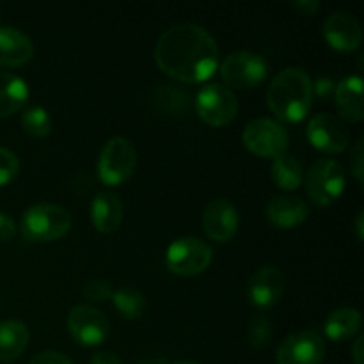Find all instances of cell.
Segmentation results:
<instances>
[{
	"instance_id": "cell-1",
	"label": "cell",
	"mask_w": 364,
	"mask_h": 364,
	"mask_svg": "<svg viewBox=\"0 0 364 364\" xmlns=\"http://www.w3.org/2000/svg\"><path fill=\"white\" fill-rule=\"evenodd\" d=\"M160 70L185 84H199L219 68V46L206 28L180 23L167 28L155 46Z\"/></svg>"
},
{
	"instance_id": "cell-2",
	"label": "cell",
	"mask_w": 364,
	"mask_h": 364,
	"mask_svg": "<svg viewBox=\"0 0 364 364\" xmlns=\"http://www.w3.org/2000/svg\"><path fill=\"white\" fill-rule=\"evenodd\" d=\"M267 103L279 121H302L313 105V82L309 75L302 68H284L270 82Z\"/></svg>"
},
{
	"instance_id": "cell-3",
	"label": "cell",
	"mask_w": 364,
	"mask_h": 364,
	"mask_svg": "<svg viewBox=\"0 0 364 364\" xmlns=\"http://www.w3.org/2000/svg\"><path fill=\"white\" fill-rule=\"evenodd\" d=\"M70 230V212L52 203H38L21 215L20 233L28 242L59 240Z\"/></svg>"
},
{
	"instance_id": "cell-4",
	"label": "cell",
	"mask_w": 364,
	"mask_h": 364,
	"mask_svg": "<svg viewBox=\"0 0 364 364\" xmlns=\"http://www.w3.org/2000/svg\"><path fill=\"white\" fill-rule=\"evenodd\" d=\"M343 166L333 159L316 160L306 176V192L316 206H329L345 191Z\"/></svg>"
},
{
	"instance_id": "cell-5",
	"label": "cell",
	"mask_w": 364,
	"mask_h": 364,
	"mask_svg": "<svg viewBox=\"0 0 364 364\" xmlns=\"http://www.w3.org/2000/svg\"><path fill=\"white\" fill-rule=\"evenodd\" d=\"M213 259V251L198 237H181L167 247L166 265L176 276H198L205 272Z\"/></svg>"
},
{
	"instance_id": "cell-6",
	"label": "cell",
	"mask_w": 364,
	"mask_h": 364,
	"mask_svg": "<svg viewBox=\"0 0 364 364\" xmlns=\"http://www.w3.org/2000/svg\"><path fill=\"white\" fill-rule=\"evenodd\" d=\"M137 166V151L124 137H112L103 146L98 159V176L103 185L116 187L134 174Z\"/></svg>"
},
{
	"instance_id": "cell-7",
	"label": "cell",
	"mask_w": 364,
	"mask_h": 364,
	"mask_svg": "<svg viewBox=\"0 0 364 364\" xmlns=\"http://www.w3.org/2000/svg\"><path fill=\"white\" fill-rule=\"evenodd\" d=\"M269 73V64L262 55L249 50L230 53L220 64V77L228 89H251L262 84Z\"/></svg>"
},
{
	"instance_id": "cell-8",
	"label": "cell",
	"mask_w": 364,
	"mask_h": 364,
	"mask_svg": "<svg viewBox=\"0 0 364 364\" xmlns=\"http://www.w3.org/2000/svg\"><path fill=\"white\" fill-rule=\"evenodd\" d=\"M242 141L252 155L262 159H276L287 151L290 135L279 121L258 117L245 127Z\"/></svg>"
},
{
	"instance_id": "cell-9",
	"label": "cell",
	"mask_w": 364,
	"mask_h": 364,
	"mask_svg": "<svg viewBox=\"0 0 364 364\" xmlns=\"http://www.w3.org/2000/svg\"><path fill=\"white\" fill-rule=\"evenodd\" d=\"M196 110L210 127H228L238 114V100L223 84H206L196 96Z\"/></svg>"
},
{
	"instance_id": "cell-10",
	"label": "cell",
	"mask_w": 364,
	"mask_h": 364,
	"mask_svg": "<svg viewBox=\"0 0 364 364\" xmlns=\"http://www.w3.org/2000/svg\"><path fill=\"white\" fill-rule=\"evenodd\" d=\"M306 135L309 142L323 153H341L350 144V132L347 124L329 112L315 114L308 121Z\"/></svg>"
},
{
	"instance_id": "cell-11",
	"label": "cell",
	"mask_w": 364,
	"mask_h": 364,
	"mask_svg": "<svg viewBox=\"0 0 364 364\" xmlns=\"http://www.w3.org/2000/svg\"><path fill=\"white\" fill-rule=\"evenodd\" d=\"M68 331L77 343L98 347L109 336V320L92 306H75L68 315Z\"/></svg>"
},
{
	"instance_id": "cell-12",
	"label": "cell",
	"mask_w": 364,
	"mask_h": 364,
	"mask_svg": "<svg viewBox=\"0 0 364 364\" xmlns=\"http://www.w3.org/2000/svg\"><path fill=\"white\" fill-rule=\"evenodd\" d=\"M326 343L315 331H299L290 334L279 345L277 364H322Z\"/></svg>"
},
{
	"instance_id": "cell-13",
	"label": "cell",
	"mask_w": 364,
	"mask_h": 364,
	"mask_svg": "<svg viewBox=\"0 0 364 364\" xmlns=\"http://www.w3.org/2000/svg\"><path fill=\"white\" fill-rule=\"evenodd\" d=\"M284 291V276L277 267H259L249 279V302L259 311L274 308L281 301Z\"/></svg>"
},
{
	"instance_id": "cell-14",
	"label": "cell",
	"mask_w": 364,
	"mask_h": 364,
	"mask_svg": "<svg viewBox=\"0 0 364 364\" xmlns=\"http://www.w3.org/2000/svg\"><path fill=\"white\" fill-rule=\"evenodd\" d=\"M240 217L233 203L228 199H213L206 205L203 213V230L206 237L213 242H230L237 235Z\"/></svg>"
},
{
	"instance_id": "cell-15",
	"label": "cell",
	"mask_w": 364,
	"mask_h": 364,
	"mask_svg": "<svg viewBox=\"0 0 364 364\" xmlns=\"http://www.w3.org/2000/svg\"><path fill=\"white\" fill-rule=\"evenodd\" d=\"M323 38L338 52H352L363 41V31L358 18L345 11L329 14L323 21Z\"/></svg>"
},
{
	"instance_id": "cell-16",
	"label": "cell",
	"mask_w": 364,
	"mask_h": 364,
	"mask_svg": "<svg viewBox=\"0 0 364 364\" xmlns=\"http://www.w3.org/2000/svg\"><path fill=\"white\" fill-rule=\"evenodd\" d=\"M265 217L277 230H294L309 217V208L301 198L276 196L265 206Z\"/></svg>"
},
{
	"instance_id": "cell-17",
	"label": "cell",
	"mask_w": 364,
	"mask_h": 364,
	"mask_svg": "<svg viewBox=\"0 0 364 364\" xmlns=\"http://www.w3.org/2000/svg\"><path fill=\"white\" fill-rule=\"evenodd\" d=\"M334 102H336L340 119L347 123H359L364 117L363 103V78L354 75L347 77L336 85L334 91Z\"/></svg>"
},
{
	"instance_id": "cell-18",
	"label": "cell",
	"mask_w": 364,
	"mask_h": 364,
	"mask_svg": "<svg viewBox=\"0 0 364 364\" xmlns=\"http://www.w3.org/2000/svg\"><path fill=\"white\" fill-rule=\"evenodd\" d=\"M34 55L31 39L14 27H0V66L14 68L28 63Z\"/></svg>"
},
{
	"instance_id": "cell-19",
	"label": "cell",
	"mask_w": 364,
	"mask_h": 364,
	"mask_svg": "<svg viewBox=\"0 0 364 364\" xmlns=\"http://www.w3.org/2000/svg\"><path fill=\"white\" fill-rule=\"evenodd\" d=\"M91 223L100 233H114L123 223V203L112 192H100L91 203Z\"/></svg>"
},
{
	"instance_id": "cell-20",
	"label": "cell",
	"mask_w": 364,
	"mask_h": 364,
	"mask_svg": "<svg viewBox=\"0 0 364 364\" xmlns=\"http://www.w3.org/2000/svg\"><path fill=\"white\" fill-rule=\"evenodd\" d=\"M28 100V85L13 73H0V119L16 114Z\"/></svg>"
},
{
	"instance_id": "cell-21",
	"label": "cell",
	"mask_w": 364,
	"mask_h": 364,
	"mask_svg": "<svg viewBox=\"0 0 364 364\" xmlns=\"http://www.w3.org/2000/svg\"><path fill=\"white\" fill-rule=\"evenodd\" d=\"M361 329V313L355 308L334 309L326 320V336L333 341L350 340Z\"/></svg>"
},
{
	"instance_id": "cell-22",
	"label": "cell",
	"mask_w": 364,
	"mask_h": 364,
	"mask_svg": "<svg viewBox=\"0 0 364 364\" xmlns=\"http://www.w3.org/2000/svg\"><path fill=\"white\" fill-rule=\"evenodd\" d=\"M28 345V329L23 322H0V361H13Z\"/></svg>"
},
{
	"instance_id": "cell-23",
	"label": "cell",
	"mask_w": 364,
	"mask_h": 364,
	"mask_svg": "<svg viewBox=\"0 0 364 364\" xmlns=\"http://www.w3.org/2000/svg\"><path fill=\"white\" fill-rule=\"evenodd\" d=\"M270 174H272L274 183L284 191H295V188L301 187L302 180H304L301 162L288 153H283V155L274 159Z\"/></svg>"
},
{
	"instance_id": "cell-24",
	"label": "cell",
	"mask_w": 364,
	"mask_h": 364,
	"mask_svg": "<svg viewBox=\"0 0 364 364\" xmlns=\"http://www.w3.org/2000/svg\"><path fill=\"white\" fill-rule=\"evenodd\" d=\"M112 302L117 311L127 318H141L146 309V299L135 288H119L112 294Z\"/></svg>"
},
{
	"instance_id": "cell-25",
	"label": "cell",
	"mask_w": 364,
	"mask_h": 364,
	"mask_svg": "<svg viewBox=\"0 0 364 364\" xmlns=\"http://www.w3.org/2000/svg\"><path fill=\"white\" fill-rule=\"evenodd\" d=\"M21 128L32 137L43 139L52 132V117L43 107H32L21 114Z\"/></svg>"
},
{
	"instance_id": "cell-26",
	"label": "cell",
	"mask_w": 364,
	"mask_h": 364,
	"mask_svg": "<svg viewBox=\"0 0 364 364\" xmlns=\"http://www.w3.org/2000/svg\"><path fill=\"white\" fill-rule=\"evenodd\" d=\"M274 338L272 322L265 315H255L247 326V343L256 350H265L270 347Z\"/></svg>"
},
{
	"instance_id": "cell-27",
	"label": "cell",
	"mask_w": 364,
	"mask_h": 364,
	"mask_svg": "<svg viewBox=\"0 0 364 364\" xmlns=\"http://www.w3.org/2000/svg\"><path fill=\"white\" fill-rule=\"evenodd\" d=\"M156 100H159L160 103H164V109L169 110V112L173 114L185 112V109H187V95L174 87H160Z\"/></svg>"
},
{
	"instance_id": "cell-28",
	"label": "cell",
	"mask_w": 364,
	"mask_h": 364,
	"mask_svg": "<svg viewBox=\"0 0 364 364\" xmlns=\"http://www.w3.org/2000/svg\"><path fill=\"white\" fill-rule=\"evenodd\" d=\"M20 171V160L9 149L0 146V187L11 183Z\"/></svg>"
},
{
	"instance_id": "cell-29",
	"label": "cell",
	"mask_w": 364,
	"mask_h": 364,
	"mask_svg": "<svg viewBox=\"0 0 364 364\" xmlns=\"http://www.w3.org/2000/svg\"><path fill=\"white\" fill-rule=\"evenodd\" d=\"M112 294L114 291L110 283L103 279H91L82 287V295L95 302H103L107 299H112Z\"/></svg>"
},
{
	"instance_id": "cell-30",
	"label": "cell",
	"mask_w": 364,
	"mask_h": 364,
	"mask_svg": "<svg viewBox=\"0 0 364 364\" xmlns=\"http://www.w3.org/2000/svg\"><path fill=\"white\" fill-rule=\"evenodd\" d=\"M350 171L361 183L364 178V139H359L350 149Z\"/></svg>"
},
{
	"instance_id": "cell-31",
	"label": "cell",
	"mask_w": 364,
	"mask_h": 364,
	"mask_svg": "<svg viewBox=\"0 0 364 364\" xmlns=\"http://www.w3.org/2000/svg\"><path fill=\"white\" fill-rule=\"evenodd\" d=\"M336 85L338 84L331 77H320L313 84V96H318L320 100L333 98L334 91H336Z\"/></svg>"
},
{
	"instance_id": "cell-32",
	"label": "cell",
	"mask_w": 364,
	"mask_h": 364,
	"mask_svg": "<svg viewBox=\"0 0 364 364\" xmlns=\"http://www.w3.org/2000/svg\"><path fill=\"white\" fill-rule=\"evenodd\" d=\"M28 364H73V363H71L70 358L60 354V352L45 350V352H39L38 355H34Z\"/></svg>"
},
{
	"instance_id": "cell-33",
	"label": "cell",
	"mask_w": 364,
	"mask_h": 364,
	"mask_svg": "<svg viewBox=\"0 0 364 364\" xmlns=\"http://www.w3.org/2000/svg\"><path fill=\"white\" fill-rule=\"evenodd\" d=\"M16 235V224L7 213L0 212V244L11 242Z\"/></svg>"
},
{
	"instance_id": "cell-34",
	"label": "cell",
	"mask_w": 364,
	"mask_h": 364,
	"mask_svg": "<svg viewBox=\"0 0 364 364\" xmlns=\"http://www.w3.org/2000/svg\"><path fill=\"white\" fill-rule=\"evenodd\" d=\"M291 6L295 11H299L301 14H308V16H313L320 9V2H316V0H297Z\"/></svg>"
},
{
	"instance_id": "cell-35",
	"label": "cell",
	"mask_w": 364,
	"mask_h": 364,
	"mask_svg": "<svg viewBox=\"0 0 364 364\" xmlns=\"http://www.w3.org/2000/svg\"><path fill=\"white\" fill-rule=\"evenodd\" d=\"M89 364H123V363L119 361L117 355L110 354V352H98V354L92 355Z\"/></svg>"
},
{
	"instance_id": "cell-36",
	"label": "cell",
	"mask_w": 364,
	"mask_h": 364,
	"mask_svg": "<svg viewBox=\"0 0 364 364\" xmlns=\"http://www.w3.org/2000/svg\"><path fill=\"white\" fill-rule=\"evenodd\" d=\"M363 345H364V336H359L358 340H355L354 347H352V358H354L355 364H364Z\"/></svg>"
},
{
	"instance_id": "cell-37",
	"label": "cell",
	"mask_w": 364,
	"mask_h": 364,
	"mask_svg": "<svg viewBox=\"0 0 364 364\" xmlns=\"http://www.w3.org/2000/svg\"><path fill=\"white\" fill-rule=\"evenodd\" d=\"M355 233H358V240L361 242L364 237V231H363V212H359L358 219H355Z\"/></svg>"
},
{
	"instance_id": "cell-38",
	"label": "cell",
	"mask_w": 364,
	"mask_h": 364,
	"mask_svg": "<svg viewBox=\"0 0 364 364\" xmlns=\"http://www.w3.org/2000/svg\"><path fill=\"white\" fill-rule=\"evenodd\" d=\"M139 364H169V363H167L164 358H159V355H156V358L144 359V361H141Z\"/></svg>"
},
{
	"instance_id": "cell-39",
	"label": "cell",
	"mask_w": 364,
	"mask_h": 364,
	"mask_svg": "<svg viewBox=\"0 0 364 364\" xmlns=\"http://www.w3.org/2000/svg\"><path fill=\"white\" fill-rule=\"evenodd\" d=\"M174 364H198V363H194V361H181V363H174Z\"/></svg>"
}]
</instances>
